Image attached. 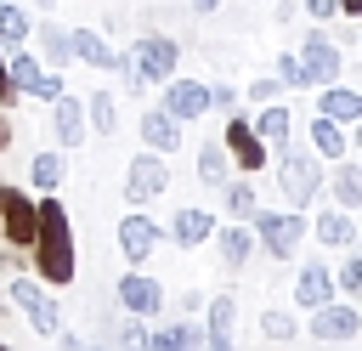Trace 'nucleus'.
<instances>
[{
    "instance_id": "33",
    "label": "nucleus",
    "mask_w": 362,
    "mask_h": 351,
    "mask_svg": "<svg viewBox=\"0 0 362 351\" xmlns=\"http://www.w3.org/2000/svg\"><path fill=\"white\" fill-rule=\"evenodd\" d=\"M28 181H34L40 192H57V187H62V159H57V153H40V159L28 164Z\"/></svg>"
},
{
    "instance_id": "7",
    "label": "nucleus",
    "mask_w": 362,
    "mask_h": 351,
    "mask_svg": "<svg viewBox=\"0 0 362 351\" xmlns=\"http://www.w3.org/2000/svg\"><path fill=\"white\" fill-rule=\"evenodd\" d=\"M11 306H17V311H23L45 340H57V334H62V311H57V300H51L34 277H11Z\"/></svg>"
},
{
    "instance_id": "41",
    "label": "nucleus",
    "mask_w": 362,
    "mask_h": 351,
    "mask_svg": "<svg viewBox=\"0 0 362 351\" xmlns=\"http://www.w3.org/2000/svg\"><path fill=\"white\" fill-rule=\"evenodd\" d=\"M6 102H17V85H11V74H6V51H0V108Z\"/></svg>"
},
{
    "instance_id": "37",
    "label": "nucleus",
    "mask_w": 362,
    "mask_h": 351,
    "mask_svg": "<svg viewBox=\"0 0 362 351\" xmlns=\"http://www.w3.org/2000/svg\"><path fill=\"white\" fill-rule=\"evenodd\" d=\"M62 91H68V79H62V74H57V68H51V74H40V85H34V91H28V96H40V102H57V96H62Z\"/></svg>"
},
{
    "instance_id": "45",
    "label": "nucleus",
    "mask_w": 362,
    "mask_h": 351,
    "mask_svg": "<svg viewBox=\"0 0 362 351\" xmlns=\"http://www.w3.org/2000/svg\"><path fill=\"white\" fill-rule=\"evenodd\" d=\"M192 6H198V11H215V6H221V0H192Z\"/></svg>"
},
{
    "instance_id": "48",
    "label": "nucleus",
    "mask_w": 362,
    "mask_h": 351,
    "mask_svg": "<svg viewBox=\"0 0 362 351\" xmlns=\"http://www.w3.org/2000/svg\"><path fill=\"white\" fill-rule=\"evenodd\" d=\"M356 170H362V164H356Z\"/></svg>"
},
{
    "instance_id": "11",
    "label": "nucleus",
    "mask_w": 362,
    "mask_h": 351,
    "mask_svg": "<svg viewBox=\"0 0 362 351\" xmlns=\"http://www.w3.org/2000/svg\"><path fill=\"white\" fill-rule=\"evenodd\" d=\"M164 108L187 125V119H204L209 113V91H204V79H164Z\"/></svg>"
},
{
    "instance_id": "44",
    "label": "nucleus",
    "mask_w": 362,
    "mask_h": 351,
    "mask_svg": "<svg viewBox=\"0 0 362 351\" xmlns=\"http://www.w3.org/2000/svg\"><path fill=\"white\" fill-rule=\"evenodd\" d=\"M339 11L345 17H362V0H339Z\"/></svg>"
},
{
    "instance_id": "29",
    "label": "nucleus",
    "mask_w": 362,
    "mask_h": 351,
    "mask_svg": "<svg viewBox=\"0 0 362 351\" xmlns=\"http://www.w3.org/2000/svg\"><path fill=\"white\" fill-rule=\"evenodd\" d=\"M0 40H6V45H28V40H34L28 11H23V6H11V0H0Z\"/></svg>"
},
{
    "instance_id": "46",
    "label": "nucleus",
    "mask_w": 362,
    "mask_h": 351,
    "mask_svg": "<svg viewBox=\"0 0 362 351\" xmlns=\"http://www.w3.org/2000/svg\"><path fill=\"white\" fill-rule=\"evenodd\" d=\"M351 142H356V147H362V119H356V136H351Z\"/></svg>"
},
{
    "instance_id": "18",
    "label": "nucleus",
    "mask_w": 362,
    "mask_h": 351,
    "mask_svg": "<svg viewBox=\"0 0 362 351\" xmlns=\"http://www.w3.org/2000/svg\"><path fill=\"white\" fill-rule=\"evenodd\" d=\"M51 125H57V142H68V147H79V142H85V102L62 91V96L51 102Z\"/></svg>"
},
{
    "instance_id": "25",
    "label": "nucleus",
    "mask_w": 362,
    "mask_h": 351,
    "mask_svg": "<svg viewBox=\"0 0 362 351\" xmlns=\"http://www.w3.org/2000/svg\"><path fill=\"white\" fill-rule=\"evenodd\" d=\"M6 74H11V85H17V91L28 96V91L40 85V74H45V68H40V57H34V51L11 45V51H6Z\"/></svg>"
},
{
    "instance_id": "19",
    "label": "nucleus",
    "mask_w": 362,
    "mask_h": 351,
    "mask_svg": "<svg viewBox=\"0 0 362 351\" xmlns=\"http://www.w3.org/2000/svg\"><path fill=\"white\" fill-rule=\"evenodd\" d=\"M170 238H175L181 249H204V243L215 238V215H209V209H181V215L170 221Z\"/></svg>"
},
{
    "instance_id": "47",
    "label": "nucleus",
    "mask_w": 362,
    "mask_h": 351,
    "mask_svg": "<svg viewBox=\"0 0 362 351\" xmlns=\"http://www.w3.org/2000/svg\"><path fill=\"white\" fill-rule=\"evenodd\" d=\"M34 6H51V0H34Z\"/></svg>"
},
{
    "instance_id": "15",
    "label": "nucleus",
    "mask_w": 362,
    "mask_h": 351,
    "mask_svg": "<svg viewBox=\"0 0 362 351\" xmlns=\"http://www.w3.org/2000/svg\"><path fill=\"white\" fill-rule=\"evenodd\" d=\"M294 300H300L305 311H317L322 300H334V272H328L322 260H305V266H300V283H294Z\"/></svg>"
},
{
    "instance_id": "30",
    "label": "nucleus",
    "mask_w": 362,
    "mask_h": 351,
    "mask_svg": "<svg viewBox=\"0 0 362 351\" xmlns=\"http://www.w3.org/2000/svg\"><path fill=\"white\" fill-rule=\"evenodd\" d=\"M260 340H272V345H294V340H300V323H294L288 311H266V317H260Z\"/></svg>"
},
{
    "instance_id": "3",
    "label": "nucleus",
    "mask_w": 362,
    "mask_h": 351,
    "mask_svg": "<svg viewBox=\"0 0 362 351\" xmlns=\"http://www.w3.org/2000/svg\"><path fill=\"white\" fill-rule=\"evenodd\" d=\"M277 187H283L288 209H305V204L317 198V187H322V164H317V153H294V147H283Z\"/></svg>"
},
{
    "instance_id": "1",
    "label": "nucleus",
    "mask_w": 362,
    "mask_h": 351,
    "mask_svg": "<svg viewBox=\"0 0 362 351\" xmlns=\"http://www.w3.org/2000/svg\"><path fill=\"white\" fill-rule=\"evenodd\" d=\"M34 272L40 283H74L79 272V255H74V226H68V209L57 192L40 198V232H34Z\"/></svg>"
},
{
    "instance_id": "4",
    "label": "nucleus",
    "mask_w": 362,
    "mask_h": 351,
    "mask_svg": "<svg viewBox=\"0 0 362 351\" xmlns=\"http://www.w3.org/2000/svg\"><path fill=\"white\" fill-rule=\"evenodd\" d=\"M34 232H40V204L23 198V187L0 181V238L17 249H34Z\"/></svg>"
},
{
    "instance_id": "38",
    "label": "nucleus",
    "mask_w": 362,
    "mask_h": 351,
    "mask_svg": "<svg viewBox=\"0 0 362 351\" xmlns=\"http://www.w3.org/2000/svg\"><path fill=\"white\" fill-rule=\"evenodd\" d=\"M283 96V79H249V102H277Z\"/></svg>"
},
{
    "instance_id": "2",
    "label": "nucleus",
    "mask_w": 362,
    "mask_h": 351,
    "mask_svg": "<svg viewBox=\"0 0 362 351\" xmlns=\"http://www.w3.org/2000/svg\"><path fill=\"white\" fill-rule=\"evenodd\" d=\"M249 226H255V243H260L266 255H277V260H294L300 238L311 232V226L300 221V209H255Z\"/></svg>"
},
{
    "instance_id": "12",
    "label": "nucleus",
    "mask_w": 362,
    "mask_h": 351,
    "mask_svg": "<svg viewBox=\"0 0 362 351\" xmlns=\"http://www.w3.org/2000/svg\"><path fill=\"white\" fill-rule=\"evenodd\" d=\"M119 249H124L130 266H141V260L158 249V221H147V215H124V221H119Z\"/></svg>"
},
{
    "instance_id": "22",
    "label": "nucleus",
    "mask_w": 362,
    "mask_h": 351,
    "mask_svg": "<svg viewBox=\"0 0 362 351\" xmlns=\"http://www.w3.org/2000/svg\"><path fill=\"white\" fill-rule=\"evenodd\" d=\"M311 238H317L322 249H345V243L356 238V226H351V209H339V204H334V209H322V215L311 221Z\"/></svg>"
},
{
    "instance_id": "39",
    "label": "nucleus",
    "mask_w": 362,
    "mask_h": 351,
    "mask_svg": "<svg viewBox=\"0 0 362 351\" xmlns=\"http://www.w3.org/2000/svg\"><path fill=\"white\" fill-rule=\"evenodd\" d=\"M141 323H147V317H136V311H130V323H124L113 340H119V345H147V328H141Z\"/></svg>"
},
{
    "instance_id": "43",
    "label": "nucleus",
    "mask_w": 362,
    "mask_h": 351,
    "mask_svg": "<svg viewBox=\"0 0 362 351\" xmlns=\"http://www.w3.org/2000/svg\"><path fill=\"white\" fill-rule=\"evenodd\" d=\"M6 142H11V119L0 113V153H6Z\"/></svg>"
},
{
    "instance_id": "26",
    "label": "nucleus",
    "mask_w": 362,
    "mask_h": 351,
    "mask_svg": "<svg viewBox=\"0 0 362 351\" xmlns=\"http://www.w3.org/2000/svg\"><path fill=\"white\" fill-rule=\"evenodd\" d=\"M85 125H90L96 136H113V130H119V108H113V91H90V96H85Z\"/></svg>"
},
{
    "instance_id": "8",
    "label": "nucleus",
    "mask_w": 362,
    "mask_h": 351,
    "mask_svg": "<svg viewBox=\"0 0 362 351\" xmlns=\"http://www.w3.org/2000/svg\"><path fill=\"white\" fill-rule=\"evenodd\" d=\"M356 328H362V317H356L351 306L322 300L317 317H311V328H305V340H311V345H345V340H356Z\"/></svg>"
},
{
    "instance_id": "32",
    "label": "nucleus",
    "mask_w": 362,
    "mask_h": 351,
    "mask_svg": "<svg viewBox=\"0 0 362 351\" xmlns=\"http://www.w3.org/2000/svg\"><path fill=\"white\" fill-rule=\"evenodd\" d=\"M198 181H209V187L226 181V147H221V142H204V153H198Z\"/></svg>"
},
{
    "instance_id": "31",
    "label": "nucleus",
    "mask_w": 362,
    "mask_h": 351,
    "mask_svg": "<svg viewBox=\"0 0 362 351\" xmlns=\"http://www.w3.org/2000/svg\"><path fill=\"white\" fill-rule=\"evenodd\" d=\"M34 34H40V51H45L57 68H62V62H74V51H68V28H57V23H40Z\"/></svg>"
},
{
    "instance_id": "6",
    "label": "nucleus",
    "mask_w": 362,
    "mask_h": 351,
    "mask_svg": "<svg viewBox=\"0 0 362 351\" xmlns=\"http://www.w3.org/2000/svg\"><path fill=\"white\" fill-rule=\"evenodd\" d=\"M170 192V164H164V153H136L130 159V170H124V198L130 204H153V198H164Z\"/></svg>"
},
{
    "instance_id": "14",
    "label": "nucleus",
    "mask_w": 362,
    "mask_h": 351,
    "mask_svg": "<svg viewBox=\"0 0 362 351\" xmlns=\"http://www.w3.org/2000/svg\"><path fill=\"white\" fill-rule=\"evenodd\" d=\"M215 243H221V266H226V272H243L249 255H255V232H249V221L215 226Z\"/></svg>"
},
{
    "instance_id": "24",
    "label": "nucleus",
    "mask_w": 362,
    "mask_h": 351,
    "mask_svg": "<svg viewBox=\"0 0 362 351\" xmlns=\"http://www.w3.org/2000/svg\"><path fill=\"white\" fill-rule=\"evenodd\" d=\"M255 130H260V142L266 147H294L288 136H294V119H288V108L283 102H266L260 108V119H255Z\"/></svg>"
},
{
    "instance_id": "34",
    "label": "nucleus",
    "mask_w": 362,
    "mask_h": 351,
    "mask_svg": "<svg viewBox=\"0 0 362 351\" xmlns=\"http://www.w3.org/2000/svg\"><path fill=\"white\" fill-rule=\"evenodd\" d=\"M226 187V209H232V221H249L260 204H255V187L249 181H221Z\"/></svg>"
},
{
    "instance_id": "27",
    "label": "nucleus",
    "mask_w": 362,
    "mask_h": 351,
    "mask_svg": "<svg viewBox=\"0 0 362 351\" xmlns=\"http://www.w3.org/2000/svg\"><path fill=\"white\" fill-rule=\"evenodd\" d=\"M204 317H209V345H232V317H238V300H232V294H215Z\"/></svg>"
},
{
    "instance_id": "40",
    "label": "nucleus",
    "mask_w": 362,
    "mask_h": 351,
    "mask_svg": "<svg viewBox=\"0 0 362 351\" xmlns=\"http://www.w3.org/2000/svg\"><path fill=\"white\" fill-rule=\"evenodd\" d=\"M305 11H311L317 23H334V17H339V0H305Z\"/></svg>"
},
{
    "instance_id": "36",
    "label": "nucleus",
    "mask_w": 362,
    "mask_h": 351,
    "mask_svg": "<svg viewBox=\"0 0 362 351\" xmlns=\"http://www.w3.org/2000/svg\"><path fill=\"white\" fill-rule=\"evenodd\" d=\"M345 294H362V255H345L339 260V277H334Z\"/></svg>"
},
{
    "instance_id": "10",
    "label": "nucleus",
    "mask_w": 362,
    "mask_h": 351,
    "mask_svg": "<svg viewBox=\"0 0 362 351\" xmlns=\"http://www.w3.org/2000/svg\"><path fill=\"white\" fill-rule=\"evenodd\" d=\"M266 153H272V147L260 142V130H255L243 113H232V119H226V159H238V164L255 176V170H266Z\"/></svg>"
},
{
    "instance_id": "16",
    "label": "nucleus",
    "mask_w": 362,
    "mask_h": 351,
    "mask_svg": "<svg viewBox=\"0 0 362 351\" xmlns=\"http://www.w3.org/2000/svg\"><path fill=\"white\" fill-rule=\"evenodd\" d=\"M147 345H153V351H187V345H209V328H204V323H164V328L153 323V328H147Z\"/></svg>"
},
{
    "instance_id": "9",
    "label": "nucleus",
    "mask_w": 362,
    "mask_h": 351,
    "mask_svg": "<svg viewBox=\"0 0 362 351\" xmlns=\"http://www.w3.org/2000/svg\"><path fill=\"white\" fill-rule=\"evenodd\" d=\"M113 294H119V306L136 311V317H158V311H164V283L147 277V272H124V277L113 283Z\"/></svg>"
},
{
    "instance_id": "21",
    "label": "nucleus",
    "mask_w": 362,
    "mask_h": 351,
    "mask_svg": "<svg viewBox=\"0 0 362 351\" xmlns=\"http://www.w3.org/2000/svg\"><path fill=\"white\" fill-rule=\"evenodd\" d=\"M300 57H305V68H311V79H317V85H328V79H339V45H334V40H322V34H311V40L300 45Z\"/></svg>"
},
{
    "instance_id": "35",
    "label": "nucleus",
    "mask_w": 362,
    "mask_h": 351,
    "mask_svg": "<svg viewBox=\"0 0 362 351\" xmlns=\"http://www.w3.org/2000/svg\"><path fill=\"white\" fill-rule=\"evenodd\" d=\"M277 79H283V85H317L300 51H277Z\"/></svg>"
},
{
    "instance_id": "13",
    "label": "nucleus",
    "mask_w": 362,
    "mask_h": 351,
    "mask_svg": "<svg viewBox=\"0 0 362 351\" xmlns=\"http://www.w3.org/2000/svg\"><path fill=\"white\" fill-rule=\"evenodd\" d=\"M141 142L170 159V153L181 147V119H175L170 108H147V113H141Z\"/></svg>"
},
{
    "instance_id": "20",
    "label": "nucleus",
    "mask_w": 362,
    "mask_h": 351,
    "mask_svg": "<svg viewBox=\"0 0 362 351\" xmlns=\"http://www.w3.org/2000/svg\"><path fill=\"white\" fill-rule=\"evenodd\" d=\"M317 113H328V119H339V125H356V119H362V91L328 79V91L317 96Z\"/></svg>"
},
{
    "instance_id": "5",
    "label": "nucleus",
    "mask_w": 362,
    "mask_h": 351,
    "mask_svg": "<svg viewBox=\"0 0 362 351\" xmlns=\"http://www.w3.org/2000/svg\"><path fill=\"white\" fill-rule=\"evenodd\" d=\"M130 62H136L141 85H164V79L175 74V62H181V45H175L170 34H141V40L130 45Z\"/></svg>"
},
{
    "instance_id": "23",
    "label": "nucleus",
    "mask_w": 362,
    "mask_h": 351,
    "mask_svg": "<svg viewBox=\"0 0 362 351\" xmlns=\"http://www.w3.org/2000/svg\"><path fill=\"white\" fill-rule=\"evenodd\" d=\"M345 147H351V142H345V125H339V119H328V113H317V119H311V153L339 164V159H345Z\"/></svg>"
},
{
    "instance_id": "28",
    "label": "nucleus",
    "mask_w": 362,
    "mask_h": 351,
    "mask_svg": "<svg viewBox=\"0 0 362 351\" xmlns=\"http://www.w3.org/2000/svg\"><path fill=\"white\" fill-rule=\"evenodd\" d=\"M328 192H334L339 209H356V204H362V170H356V164H339L334 181H328Z\"/></svg>"
},
{
    "instance_id": "42",
    "label": "nucleus",
    "mask_w": 362,
    "mask_h": 351,
    "mask_svg": "<svg viewBox=\"0 0 362 351\" xmlns=\"http://www.w3.org/2000/svg\"><path fill=\"white\" fill-rule=\"evenodd\" d=\"M232 102H238L232 85H215V91H209V108H232Z\"/></svg>"
},
{
    "instance_id": "17",
    "label": "nucleus",
    "mask_w": 362,
    "mask_h": 351,
    "mask_svg": "<svg viewBox=\"0 0 362 351\" xmlns=\"http://www.w3.org/2000/svg\"><path fill=\"white\" fill-rule=\"evenodd\" d=\"M68 51L79 57V62H90V68H102V74H113V45L96 34V28H68Z\"/></svg>"
}]
</instances>
